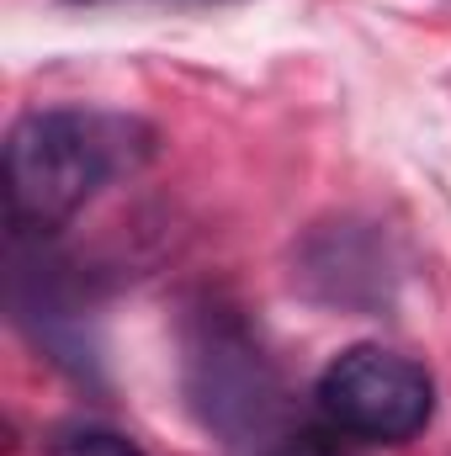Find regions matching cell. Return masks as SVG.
I'll use <instances>...</instances> for the list:
<instances>
[{
  "label": "cell",
  "mask_w": 451,
  "mask_h": 456,
  "mask_svg": "<svg viewBox=\"0 0 451 456\" xmlns=\"http://www.w3.org/2000/svg\"><path fill=\"white\" fill-rule=\"evenodd\" d=\"M160 133L133 112L37 107L5 133V202L16 239H48L112 181L138 175Z\"/></svg>",
  "instance_id": "cell-1"
},
{
  "label": "cell",
  "mask_w": 451,
  "mask_h": 456,
  "mask_svg": "<svg viewBox=\"0 0 451 456\" xmlns=\"http://www.w3.org/2000/svg\"><path fill=\"white\" fill-rule=\"evenodd\" d=\"M181 393L208 436L266 452L287 436V387L255 330L218 297H202L181 324Z\"/></svg>",
  "instance_id": "cell-2"
},
{
  "label": "cell",
  "mask_w": 451,
  "mask_h": 456,
  "mask_svg": "<svg viewBox=\"0 0 451 456\" xmlns=\"http://www.w3.org/2000/svg\"><path fill=\"white\" fill-rule=\"evenodd\" d=\"M314 414L340 441L366 446H404L436 419V382L430 371L388 345H350L319 371Z\"/></svg>",
  "instance_id": "cell-3"
},
{
  "label": "cell",
  "mask_w": 451,
  "mask_h": 456,
  "mask_svg": "<svg viewBox=\"0 0 451 456\" xmlns=\"http://www.w3.org/2000/svg\"><path fill=\"white\" fill-rule=\"evenodd\" d=\"M404 265L393 239L372 218H330L303 233L292 249V287L340 314H382L398 297Z\"/></svg>",
  "instance_id": "cell-4"
},
{
  "label": "cell",
  "mask_w": 451,
  "mask_h": 456,
  "mask_svg": "<svg viewBox=\"0 0 451 456\" xmlns=\"http://www.w3.org/2000/svg\"><path fill=\"white\" fill-rule=\"evenodd\" d=\"M70 265L48 260L37 249V260H16V276H11V308L21 319V330L43 345L59 366L80 371L96 361L91 340H86V308H80V292L64 281Z\"/></svg>",
  "instance_id": "cell-5"
},
{
  "label": "cell",
  "mask_w": 451,
  "mask_h": 456,
  "mask_svg": "<svg viewBox=\"0 0 451 456\" xmlns=\"http://www.w3.org/2000/svg\"><path fill=\"white\" fill-rule=\"evenodd\" d=\"M43 456H144V452H138V441H127V436H117V430H102V425H75V430L53 436Z\"/></svg>",
  "instance_id": "cell-6"
},
{
  "label": "cell",
  "mask_w": 451,
  "mask_h": 456,
  "mask_svg": "<svg viewBox=\"0 0 451 456\" xmlns=\"http://www.w3.org/2000/svg\"><path fill=\"white\" fill-rule=\"evenodd\" d=\"M260 456H356L350 452V441H340L335 430H287L276 446H266Z\"/></svg>",
  "instance_id": "cell-7"
},
{
  "label": "cell",
  "mask_w": 451,
  "mask_h": 456,
  "mask_svg": "<svg viewBox=\"0 0 451 456\" xmlns=\"http://www.w3.org/2000/svg\"><path fill=\"white\" fill-rule=\"evenodd\" d=\"M64 5H127V0H64ZM170 5H234V0H170Z\"/></svg>",
  "instance_id": "cell-8"
}]
</instances>
